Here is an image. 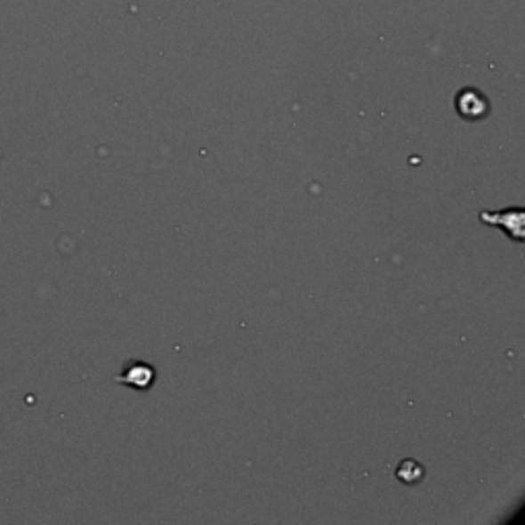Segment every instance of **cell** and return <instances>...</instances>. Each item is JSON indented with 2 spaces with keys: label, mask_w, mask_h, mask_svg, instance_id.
<instances>
[{
  "label": "cell",
  "mask_w": 525,
  "mask_h": 525,
  "mask_svg": "<svg viewBox=\"0 0 525 525\" xmlns=\"http://www.w3.org/2000/svg\"><path fill=\"white\" fill-rule=\"evenodd\" d=\"M478 220L487 226L501 228V230L515 242H523V238H525V234H523L525 210L523 207H505V210H501V212L482 210V212H478Z\"/></svg>",
  "instance_id": "6da1fadb"
},
{
  "label": "cell",
  "mask_w": 525,
  "mask_h": 525,
  "mask_svg": "<svg viewBox=\"0 0 525 525\" xmlns=\"http://www.w3.org/2000/svg\"><path fill=\"white\" fill-rule=\"evenodd\" d=\"M116 382L136 390V392H146V390H150L154 386V382H157V369L142 359H132L121 368Z\"/></svg>",
  "instance_id": "7a4b0ae2"
},
{
  "label": "cell",
  "mask_w": 525,
  "mask_h": 525,
  "mask_svg": "<svg viewBox=\"0 0 525 525\" xmlns=\"http://www.w3.org/2000/svg\"><path fill=\"white\" fill-rule=\"evenodd\" d=\"M456 111L460 113L462 119L478 121L489 116L490 105L489 99L478 89H464L456 97Z\"/></svg>",
  "instance_id": "3957f363"
},
{
  "label": "cell",
  "mask_w": 525,
  "mask_h": 525,
  "mask_svg": "<svg viewBox=\"0 0 525 525\" xmlns=\"http://www.w3.org/2000/svg\"><path fill=\"white\" fill-rule=\"evenodd\" d=\"M396 474H399V481L407 484H415L423 478V466L415 460H405L399 466V470H396Z\"/></svg>",
  "instance_id": "277c9868"
}]
</instances>
